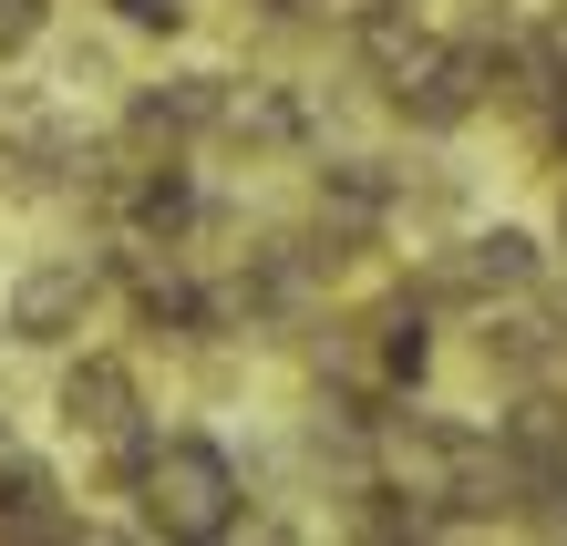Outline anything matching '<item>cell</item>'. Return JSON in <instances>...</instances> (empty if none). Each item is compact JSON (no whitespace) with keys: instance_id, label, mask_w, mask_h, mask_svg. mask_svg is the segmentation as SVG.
Listing matches in <instances>:
<instances>
[{"instance_id":"1","label":"cell","mask_w":567,"mask_h":546,"mask_svg":"<svg viewBox=\"0 0 567 546\" xmlns=\"http://www.w3.org/2000/svg\"><path fill=\"white\" fill-rule=\"evenodd\" d=\"M135 485H145V526L155 536H227V526H238V464H227L207 433L145 443Z\"/></svg>"},{"instance_id":"2","label":"cell","mask_w":567,"mask_h":546,"mask_svg":"<svg viewBox=\"0 0 567 546\" xmlns=\"http://www.w3.org/2000/svg\"><path fill=\"white\" fill-rule=\"evenodd\" d=\"M392 104H403L423 134L464 124V114L485 104V52H475V42H423L403 73H392Z\"/></svg>"},{"instance_id":"3","label":"cell","mask_w":567,"mask_h":546,"mask_svg":"<svg viewBox=\"0 0 567 546\" xmlns=\"http://www.w3.org/2000/svg\"><path fill=\"white\" fill-rule=\"evenodd\" d=\"M11 340H31V351H52V340H73L83 320H93V268H73V258H52V268H31V279L11 289Z\"/></svg>"},{"instance_id":"4","label":"cell","mask_w":567,"mask_h":546,"mask_svg":"<svg viewBox=\"0 0 567 546\" xmlns=\"http://www.w3.org/2000/svg\"><path fill=\"white\" fill-rule=\"evenodd\" d=\"M135 413H145V392H135V371H124L114 351H93V361L62 371V423H73V433L124 443V433H135Z\"/></svg>"},{"instance_id":"5","label":"cell","mask_w":567,"mask_h":546,"mask_svg":"<svg viewBox=\"0 0 567 546\" xmlns=\"http://www.w3.org/2000/svg\"><path fill=\"white\" fill-rule=\"evenodd\" d=\"M0 536H83V516H62L42 454H0Z\"/></svg>"},{"instance_id":"6","label":"cell","mask_w":567,"mask_h":546,"mask_svg":"<svg viewBox=\"0 0 567 546\" xmlns=\"http://www.w3.org/2000/svg\"><path fill=\"white\" fill-rule=\"evenodd\" d=\"M454 268H464L475 299H516V289H537V237H526V227H485V237L454 248Z\"/></svg>"},{"instance_id":"7","label":"cell","mask_w":567,"mask_h":546,"mask_svg":"<svg viewBox=\"0 0 567 546\" xmlns=\"http://www.w3.org/2000/svg\"><path fill=\"white\" fill-rule=\"evenodd\" d=\"M495 443H506L516 464H537V474H547V464H567V402H557V392H526L516 413L495 423Z\"/></svg>"},{"instance_id":"8","label":"cell","mask_w":567,"mask_h":546,"mask_svg":"<svg viewBox=\"0 0 567 546\" xmlns=\"http://www.w3.org/2000/svg\"><path fill=\"white\" fill-rule=\"evenodd\" d=\"M124 207H135V227H145V237H176V227L196 217V186L176 176V165H145V176L124 186Z\"/></svg>"},{"instance_id":"9","label":"cell","mask_w":567,"mask_h":546,"mask_svg":"<svg viewBox=\"0 0 567 546\" xmlns=\"http://www.w3.org/2000/svg\"><path fill=\"white\" fill-rule=\"evenodd\" d=\"M423 361H433L423 320H392V330H382V382H423Z\"/></svg>"},{"instance_id":"10","label":"cell","mask_w":567,"mask_h":546,"mask_svg":"<svg viewBox=\"0 0 567 546\" xmlns=\"http://www.w3.org/2000/svg\"><path fill=\"white\" fill-rule=\"evenodd\" d=\"M42 21H52V0H0V62H21L42 42Z\"/></svg>"}]
</instances>
